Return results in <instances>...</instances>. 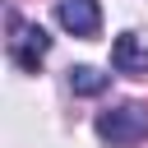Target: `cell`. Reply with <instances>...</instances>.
I'll use <instances>...</instances> for the list:
<instances>
[{
  "label": "cell",
  "mask_w": 148,
  "mask_h": 148,
  "mask_svg": "<svg viewBox=\"0 0 148 148\" xmlns=\"http://www.w3.org/2000/svg\"><path fill=\"white\" fill-rule=\"evenodd\" d=\"M69 88H74L79 97H97V92L106 88V74H97L92 65H74V69H69Z\"/></svg>",
  "instance_id": "5"
},
{
  "label": "cell",
  "mask_w": 148,
  "mask_h": 148,
  "mask_svg": "<svg viewBox=\"0 0 148 148\" xmlns=\"http://www.w3.org/2000/svg\"><path fill=\"white\" fill-rule=\"evenodd\" d=\"M56 18H60V28L74 32V37H97V28H102L97 0H60V5H56Z\"/></svg>",
  "instance_id": "3"
},
{
  "label": "cell",
  "mask_w": 148,
  "mask_h": 148,
  "mask_svg": "<svg viewBox=\"0 0 148 148\" xmlns=\"http://www.w3.org/2000/svg\"><path fill=\"white\" fill-rule=\"evenodd\" d=\"M9 56H14V65L18 69H28V74H37V65L46 60V51H51V37H46V28L42 23H23L18 14H9Z\"/></svg>",
  "instance_id": "2"
},
{
  "label": "cell",
  "mask_w": 148,
  "mask_h": 148,
  "mask_svg": "<svg viewBox=\"0 0 148 148\" xmlns=\"http://www.w3.org/2000/svg\"><path fill=\"white\" fill-rule=\"evenodd\" d=\"M97 134H102L111 148H134L139 139H148V106L125 102V106H116V111H102V116H97Z\"/></svg>",
  "instance_id": "1"
},
{
  "label": "cell",
  "mask_w": 148,
  "mask_h": 148,
  "mask_svg": "<svg viewBox=\"0 0 148 148\" xmlns=\"http://www.w3.org/2000/svg\"><path fill=\"white\" fill-rule=\"evenodd\" d=\"M111 65H116V74L148 79V46H143L134 32H125V37H116V46H111Z\"/></svg>",
  "instance_id": "4"
}]
</instances>
